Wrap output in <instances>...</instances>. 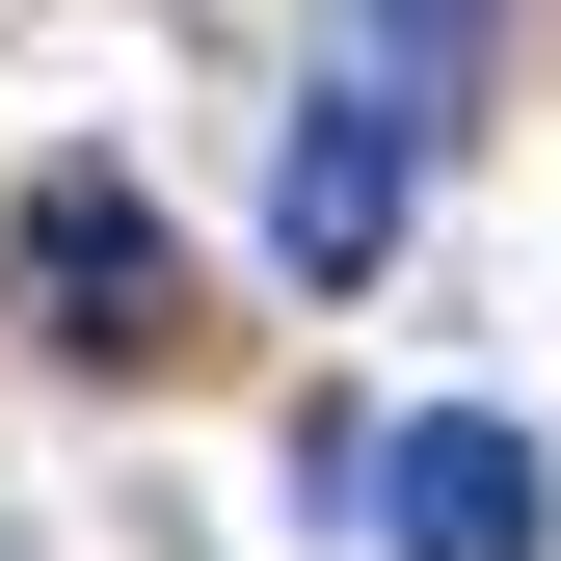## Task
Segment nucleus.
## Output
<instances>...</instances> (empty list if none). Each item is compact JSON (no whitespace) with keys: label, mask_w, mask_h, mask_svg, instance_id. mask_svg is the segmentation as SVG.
<instances>
[{"label":"nucleus","mask_w":561,"mask_h":561,"mask_svg":"<svg viewBox=\"0 0 561 561\" xmlns=\"http://www.w3.org/2000/svg\"><path fill=\"white\" fill-rule=\"evenodd\" d=\"M375 535L401 561H561V481L508 401H428V428H375Z\"/></svg>","instance_id":"nucleus-1"},{"label":"nucleus","mask_w":561,"mask_h":561,"mask_svg":"<svg viewBox=\"0 0 561 561\" xmlns=\"http://www.w3.org/2000/svg\"><path fill=\"white\" fill-rule=\"evenodd\" d=\"M27 321H54V347H161V321H187V241L134 215L107 161H27Z\"/></svg>","instance_id":"nucleus-2"},{"label":"nucleus","mask_w":561,"mask_h":561,"mask_svg":"<svg viewBox=\"0 0 561 561\" xmlns=\"http://www.w3.org/2000/svg\"><path fill=\"white\" fill-rule=\"evenodd\" d=\"M401 161H428L401 107H295V161H267V241H295V295H375V241H401Z\"/></svg>","instance_id":"nucleus-3"},{"label":"nucleus","mask_w":561,"mask_h":561,"mask_svg":"<svg viewBox=\"0 0 561 561\" xmlns=\"http://www.w3.org/2000/svg\"><path fill=\"white\" fill-rule=\"evenodd\" d=\"M481 54H508V0H375V27H347V107H481Z\"/></svg>","instance_id":"nucleus-4"}]
</instances>
